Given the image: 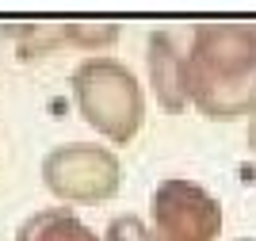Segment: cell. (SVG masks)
I'll list each match as a JSON object with an SVG mask.
<instances>
[{
  "instance_id": "obj_1",
  "label": "cell",
  "mask_w": 256,
  "mask_h": 241,
  "mask_svg": "<svg viewBox=\"0 0 256 241\" xmlns=\"http://www.w3.org/2000/svg\"><path fill=\"white\" fill-rule=\"evenodd\" d=\"M188 96L210 123L256 111V20H203L188 42Z\"/></svg>"
},
{
  "instance_id": "obj_2",
  "label": "cell",
  "mask_w": 256,
  "mask_h": 241,
  "mask_svg": "<svg viewBox=\"0 0 256 241\" xmlns=\"http://www.w3.org/2000/svg\"><path fill=\"white\" fill-rule=\"evenodd\" d=\"M76 115L84 119L107 146H126L146 126V84L122 58L96 54L80 58L69 73Z\"/></svg>"
},
{
  "instance_id": "obj_3",
  "label": "cell",
  "mask_w": 256,
  "mask_h": 241,
  "mask_svg": "<svg viewBox=\"0 0 256 241\" xmlns=\"http://www.w3.org/2000/svg\"><path fill=\"white\" fill-rule=\"evenodd\" d=\"M42 188L62 207H96L122 188V161L104 142H62L38 161Z\"/></svg>"
},
{
  "instance_id": "obj_4",
  "label": "cell",
  "mask_w": 256,
  "mask_h": 241,
  "mask_svg": "<svg viewBox=\"0 0 256 241\" xmlns=\"http://www.w3.org/2000/svg\"><path fill=\"white\" fill-rule=\"evenodd\" d=\"M150 230L157 241H218L226 226L222 199L199 180L164 176L150 195Z\"/></svg>"
},
{
  "instance_id": "obj_5",
  "label": "cell",
  "mask_w": 256,
  "mask_h": 241,
  "mask_svg": "<svg viewBox=\"0 0 256 241\" xmlns=\"http://www.w3.org/2000/svg\"><path fill=\"white\" fill-rule=\"evenodd\" d=\"M146 84H150L153 100L160 104V111L180 115L184 107H192L188 58L168 31H150V39H146Z\"/></svg>"
},
{
  "instance_id": "obj_6",
  "label": "cell",
  "mask_w": 256,
  "mask_h": 241,
  "mask_svg": "<svg viewBox=\"0 0 256 241\" xmlns=\"http://www.w3.org/2000/svg\"><path fill=\"white\" fill-rule=\"evenodd\" d=\"M16 241H104V233H96L73 207H42L27 214L16 230Z\"/></svg>"
},
{
  "instance_id": "obj_7",
  "label": "cell",
  "mask_w": 256,
  "mask_h": 241,
  "mask_svg": "<svg viewBox=\"0 0 256 241\" xmlns=\"http://www.w3.org/2000/svg\"><path fill=\"white\" fill-rule=\"evenodd\" d=\"M62 23H65V46H76L88 58L115 46L118 35H122V27L115 20H62Z\"/></svg>"
},
{
  "instance_id": "obj_8",
  "label": "cell",
  "mask_w": 256,
  "mask_h": 241,
  "mask_svg": "<svg viewBox=\"0 0 256 241\" xmlns=\"http://www.w3.org/2000/svg\"><path fill=\"white\" fill-rule=\"evenodd\" d=\"M104 241H157L150 230V222L138 214H115L104 230Z\"/></svg>"
},
{
  "instance_id": "obj_9",
  "label": "cell",
  "mask_w": 256,
  "mask_h": 241,
  "mask_svg": "<svg viewBox=\"0 0 256 241\" xmlns=\"http://www.w3.org/2000/svg\"><path fill=\"white\" fill-rule=\"evenodd\" d=\"M245 142H248V153L256 157V111L245 119Z\"/></svg>"
},
{
  "instance_id": "obj_10",
  "label": "cell",
  "mask_w": 256,
  "mask_h": 241,
  "mask_svg": "<svg viewBox=\"0 0 256 241\" xmlns=\"http://www.w3.org/2000/svg\"><path fill=\"white\" fill-rule=\"evenodd\" d=\"M237 241H256V237H237Z\"/></svg>"
}]
</instances>
